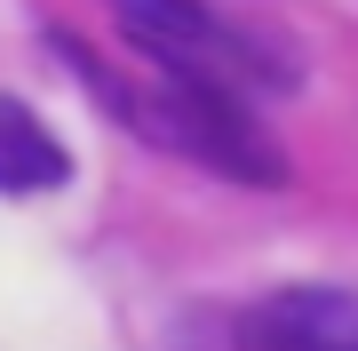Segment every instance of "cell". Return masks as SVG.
I'll return each mask as SVG.
<instances>
[{"instance_id": "1", "label": "cell", "mask_w": 358, "mask_h": 351, "mask_svg": "<svg viewBox=\"0 0 358 351\" xmlns=\"http://www.w3.org/2000/svg\"><path fill=\"white\" fill-rule=\"evenodd\" d=\"M112 104H128V120L152 144L167 152H192L207 168L239 176V184H287V160L279 144L255 128V112L239 104V88H223V80H199V72H167L159 96H136V88H103Z\"/></svg>"}, {"instance_id": "2", "label": "cell", "mask_w": 358, "mask_h": 351, "mask_svg": "<svg viewBox=\"0 0 358 351\" xmlns=\"http://www.w3.org/2000/svg\"><path fill=\"white\" fill-rule=\"evenodd\" d=\"M112 8L167 72H199V80H223V88H247V80L263 72L255 48H247L239 32H223L199 0H112ZM263 80H287V72H263Z\"/></svg>"}, {"instance_id": "3", "label": "cell", "mask_w": 358, "mask_h": 351, "mask_svg": "<svg viewBox=\"0 0 358 351\" xmlns=\"http://www.w3.org/2000/svg\"><path fill=\"white\" fill-rule=\"evenodd\" d=\"M247 343H287V351H358V296H334V287H294V296H271L239 319Z\"/></svg>"}, {"instance_id": "4", "label": "cell", "mask_w": 358, "mask_h": 351, "mask_svg": "<svg viewBox=\"0 0 358 351\" xmlns=\"http://www.w3.org/2000/svg\"><path fill=\"white\" fill-rule=\"evenodd\" d=\"M72 176V152L48 136V120L16 96H0V192L32 200V192H56Z\"/></svg>"}]
</instances>
